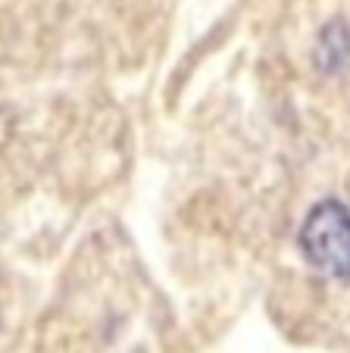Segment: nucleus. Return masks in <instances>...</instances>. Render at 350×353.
I'll return each mask as SVG.
<instances>
[{"mask_svg": "<svg viewBox=\"0 0 350 353\" xmlns=\"http://www.w3.org/2000/svg\"><path fill=\"white\" fill-rule=\"evenodd\" d=\"M298 244L316 272L350 279V210L341 200H322L307 213Z\"/></svg>", "mask_w": 350, "mask_h": 353, "instance_id": "f257e3e1", "label": "nucleus"}]
</instances>
